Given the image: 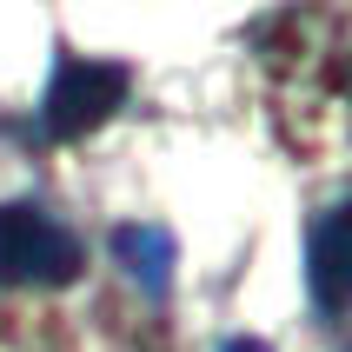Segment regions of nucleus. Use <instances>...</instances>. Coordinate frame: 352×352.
<instances>
[{"label": "nucleus", "mask_w": 352, "mask_h": 352, "mask_svg": "<svg viewBox=\"0 0 352 352\" xmlns=\"http://www.w3.org/2000/svg\"><path fill=\"white\" fill-rule=\"evenodd\" d=\"M80 239L40 206H0V286H67L80 279Z\"/></svg>", "instance_id": "obj_1"}, {"label": "nucleus", "mask_w": 352, "mask_h": 352, "mask_svg": "<svg viewBox=\"0 0 352 352\" xmlns=\"http://www.w3.org/2000/svg\"><path fill=\"white\" fill-rule=\"evenodd\" d=\"M120 100H126V67H113V60H60L54 87H47V133L87 140L94 126L113 120Z\"/></svg>", "instance_id": "obj_2"}, {"label": "nucleus", "mask_w": 352, "mask_h": 352, "mask_svg": "<svg viewBox=\"0 0 352 352\" xmlns=\"http://www.w3.org/2000/svg\"><path fill=\"white\" fill-rule=\"evenodd\" d=\"M313 299L326 313L346 306V206H333L313 233Z\"/></svg>", "instance_id": "obj_3"}]
</instances>
